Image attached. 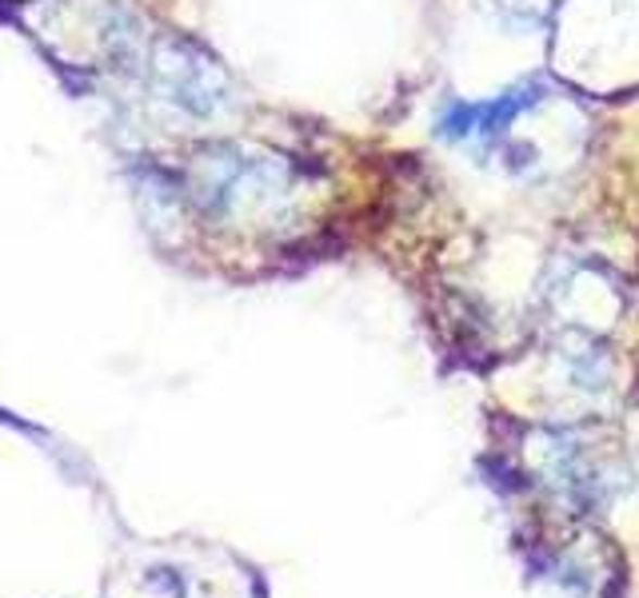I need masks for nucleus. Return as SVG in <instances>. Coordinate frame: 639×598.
Returning <instances> with one entry per match:
<instances>
[{"instance_id": "obj_1", "label": "nucleus", "mask_w": 639, "mask_h": 598, "mask_svg": "<svg viewBox=\"0 0 639 598\" xmlns=\"http://www.w3.org/2000/svg\"><path fill=\"white\" fill-rule=\"evenodd\" d=\"M156 88L164 92V100L180 104L185 112L209 116L224 104V76L216 73V64L204 61L197 49H188L185 40H168L156 49V64H152Z\"/></svg>"}, {"instance_id": "obj_2", "label": "nucleus", "mask_w": 639, "mask_h": 598, "mask_svg": "<svg viewBox=\"0 0 639 598\" xmlns=\"http://www.w3.org/2000/svg\"><path fill=\"white\" fill-rule=\"evenodd\" d=\"M531 100H536V88H512L504 97L479 100V104H452L440 116V136L455 144H492Z\"/></svg>"}]
</instances>
